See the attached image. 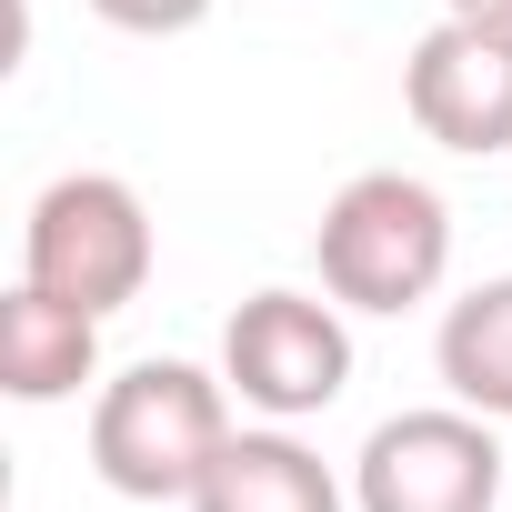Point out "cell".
Segmentation results:
<instances>
[{"instance_id":"6da1fadb","label":"cell","mask_w":512,"mask_h":512,"mask_svg":"<svg viewBox=\"0 0 512 512\" xmlns=\"http://www.w3.org/2000/svg\"><path fill=\"white\" fill-rule=\"evenodd\" d=\"M312 272L342 312H412L452 282V201L412 171H352L312 231Z\"/></svg>"},{"instance_id":"7a4b0ae2","label":"cell","mask_w":512,"mask_h":512,"mask_svg":"<svg viewBox=\"0 0 512 512\" xmlns=\"http://www.w3.org/2000/svg\"><path fill=\"white\" fill-rule=\"evenodd\" d=\"M231 442V382L201 362H131L91 402V472L121 502H191Z\"/></svg>"},{"instance_id":"3957f363","label":"cell","mask_w":512,"mask_h":512,"mask_svg":"<svg viewBox=\"0 0 512 512\" xmlns=\"http://www.w3.org/2000/svg\"><path fill=\"white\" fill-rule=\"evenodd\" d=\"M151 262H161V241H151V211L121 171H61L21 221V282H41L101 322L151 292Z\"/></svg>"},{"instance_id":"277c9868","label":"cell","mask_w":512,"mask_h":512,"mask_svg":"<svg viewBox=\"0 0 512 512\" xmlns=\"http://www.w3.org/2000/svg\"><path fill=\"white\" fill-rule=\"evenodd\" d=\"M221 382L241 412H262V422H312L352 392V322L332 292H251L231 322H221Z\"/></svg>"},{"instance_id":"5b68a950","label":"cell","mask_w":512,"mask_h":512,"mask_svg":"<svg viewBox=\"0 0 512 512\" xmlns=\"http://www.w3.org/2000/svg\"><path fill=\"white\" fill-rule=\"evenodd\" d=\"M502 502H512V452L472 402L392 412L352 452V512H502Z\"/></svg>"},{"instance_id":"8992f818","label":"cell","mask_w":512,"mask_h":512,"mask_svg":"<svg viewBox=\"0 0 512 512\" xmlns=\"http://www.w3.org/2000/svg\"><path fill=\"white\" fill-rule=\"evenodd\" d=\"M402 111L422 141L462 151V161H492L512 151V31L502 21H432L402 61Z\"/></svg>"},{"instance_id":"52a82bcc","label":"cell","mask_w":512,"mask_h":512,"mask_svg":"<svg viewBox=\"0 0 512 512\" xmlns=\"http://www.w3.org/2000/svg\"><path fill=\"white\" fill-rule=\"evenodd\" d=\"M191 512H352V482H332V462L292 422H262L211 452Z\"/></svg>"},{"instance_id":"ba28073f","label":"cell","mask_w":512,"mask_h":512,"mask_svg":"<svg viewBox=\"0 0 512 512\" xmlns=\"http://www.w3.org/2000/svg\"><path fill=\"white\" fill-rule=\"evenodd\" d=\"M81 382H101V312L21 282L0 302V392L41 412V402H71Z\"/></svg>"},{"instance_id":"9c48e42d","label":"cell","mask_w":512,"mask_h":512,"mask_svg":"<svg viewBox=\"0 0 512 512\" xmlns=\"http://www.w3.org/2000/svg\"><path fill=\"white\" fill-rule=\"evenodd\" d=\"M432 362H442L452 402H472V412L512 422V272H502V282H472V292L442 312Z\"/></svg>"},{"instance_id":"30bf717a","label":"cell","mask_w":512,"mask_h":512,"mask_svg":"<svg viewBox=\"0 0 512 512\" xmlns=\"http://www.w3.org/2000/svg\"><path fill=\"white\" fill-rule=\"evenodd\" d=\"M91 11L131 41H171V31H201L211 21V0H91Z\"/></svg>"},{"instance_id":"8fae6325","label":"cell","mask_w":512,"mask_h":512,"mask_svg":"<svg viewBox=\"0 0 512 512\" xmlns=\"http://www.w3.org/2000/svg\"><path fill=\"white\" fill-rule=\"evenodd\" d=\"M442 11H452V21H502V31H512V0H442Z\"/></svg>"},{"instance_id":"7c38bea8","label":"cell","mask_w":512,"mask_h":512,"mask_svg":"<svg viewBox=\"0 0 512 512\" xmlns=\"http://www.w3.org/2000/svg\"><path fill=\"white\" fill-rule=\"evenodd\" d=\"M502 512H512V502H502Z\"/></svg>"}]
</instances>
